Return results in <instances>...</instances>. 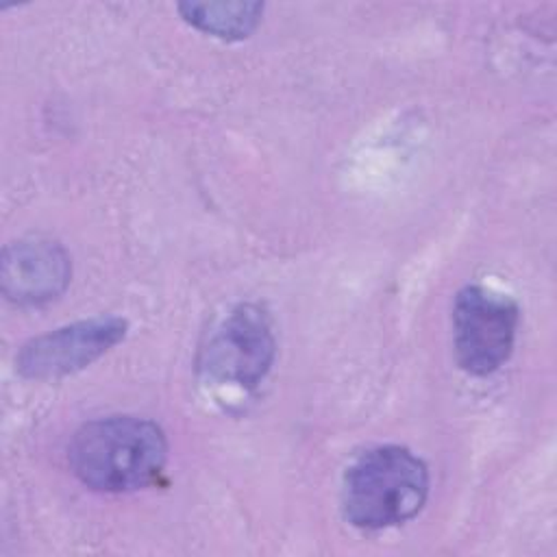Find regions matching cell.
<instances>
[{
	"label": "cell",
	"mask_w": 557,
	"mask_h": 557,
	"mask_svg": "<svg viewBox=\"0 0 557 557\" xmlns=\"http://www.w3.org/2000/svg\"><path fill=\"white\" fill-rule=\"evenodd\" d=\"M518 307L481 285L463 287L453 307V342L461 370L474 376L496 372L516 344Z\"/></svg>",
	"instance_id": "3957f363"
},
{
	"label": "cell",
	"mask_w": 557,
	"mask_h": 557,
	"mask_svg": "<svg viewBox=\"0 0 557 557\" xmlns=\"http://www.w3.org/2000/svg\"><path fill=\"white\" fill-rule=\"evenodd\" d=\"M168 442L159 424L137 416H109L83 424L67 448L76 479L98 492H133L163 470Z\"/></svg>",
	"instance_id": "6da1fadb"
},
{
	"label": "cell",
	"mask_w": 557,
	"mask_h": 557,
	"mask_svg": "<svg viewBox=\"0 0 557 557\" xmlns=\"http://www.w3.org/2000/svg\"><path fill=\"white\" fill-rule=\"evenodd\" d=\"M276 339L268 313L257 305L233 307L207 335L198 366L218 381L255 387L272 368Z\"/></svg>",
	"instance_id": "277c9868"
},
{
	"label": "cell",
	"mask_w": 557,
	"mask_h": 557,
	"mask_svg": "<svg viewBox=\"0 0 557 557\" xmlns=\"http://www.w3.org/2000/svg\"><path fill=\"white\" fill-rule=\"evenodd\" d=\"M126 335V320L98 315L81 320L46 335L33 337L17 352L15 366L22 376L50 381L83 370Z\"/></svg>",
	"instance_id": "5b68a950"
},
{
	"label": "cell",
	"mask_w": 557,
	"mask_h": 557,
	"mask_svg": "<svg viewBox=\"0 0 557 557\" xmlns=\"http://www.w3.org/2000/svg\"><path fill=\"white\" fill-rule=\"evenodd\" d=\"M178 13L194 28L224 39H246L261 22V2H181Z\"/></svg>",
	"instance_id": "52a82bcc"
},
{
	"label": "cell",
	"mask_w": 557,
	"mask_h": 557,
	"mask_svg": "<svg viewBox=\"0 0 557 557\" xmlns=\"http://www.w3.org/2000/svg\"><path fill=\"white\" fill-rule=\"evenodd\" d=\"M72 276V263L61 244L30 237L4 248L0 278L4 296L22 307H37L59 298Z\"/></svg>",
	"instance_id": "8992f818"
},
{
	"label": "cell",
	"mask_w": 557,
	"mask_h": 557,
	"mask_svg": "<svg viewBox=\"0 0 557 557\" xmlns=\"http://www.w3.org/2000/svg\"><path fill=\"white\" fill-rule=\"evenodd\" d=\"M429 496L424 461L403 446H376L344 474V518L363 531L398 527L420 513Z\"/></svg>",
	"instance_id": "7a4b0ae2"
}]
</instances>
